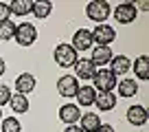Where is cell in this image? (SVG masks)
Returning a JSON list of instances; mask_svg holds the SVG:
<instances>
[{
  "label": "cell",
  "instance_id": "cell-1",
  "mask_svg": "<svg viewBox=\"0 0 149 132\" xmlns=\"http://www.w3.org/2000/svg\"><path fill=\"white\" fill-rule=\"evenodd\" d=\"M53 57H55V64L61 66V68H72L74 64H77V60H79V53L74 51L70 44L61 42L55 46V51H53Z\"/></svg>",
  "mask_w": 149,
  "mask_h": 132
},
{
  "label": "cell",
  "instance_id": "cell-2",
  "mask_svg": "<svg viewBox=\"0 0 149 132\" xmlns=\"http://www.w3.org/2000/svg\"><path fill=\"white\" fill-rule=\"evenodd\" d=\"M110 13H112V7H110L107 0H92V2L86 5V15L97 24H105Z\"/></svg>",
  "mask_w": 149,
  "mask_h": 132
},
{
  "label": "cell",
  "instance_id": "cell-3",
  "mask_svg": "<svg viewBox=\"0 0 149 132\" xmlns=\"http://www.w3.org/2000/svg\"><path fill=\"white\" fill-rule=\"evenodd\" d=\"M13 40L20 44V46H33V44H35V40H37V29H35V24H31V22H20V24H15V35H13Z\"/></svg>",
  "mask_w": 149,
  "mask_h": 132
},
{
  "label": "cell",
  "instance_id": "cell-4",
  "mask_svg": "<svg viewBox=\"0 0 149 132\" xmlns=\"http://www.w3.org/2000/svg\"><path fill=\"white\" fill-rule=\"evenodd\" d=\"M92 81H94L92 88L97 90V93H112L114 86H116V77L110 73V68H99V71L94 73Z\"/></svg>",
  "mask_w": 149,
  "mask_h": 132
},
{
  "label": "cell",
  "instance_id": "cell-5",
  "mask_svg": "<svg viewBox=\"0 0 149 132\" xmlns=\"http://www.w3.org/2000/svg\"><path fill=\"white\" fill-rule=\"evenodd\" d=\"M116 40V31L110 24H97L92 31V42L97 46H110L112 42Z\"/></svg>",
  "mask_w": 149,
  "mask_h": 132
},
{
  "label": "cell",
  "instance_id": "cell-6",
  "mask_svg": "<svg viewBox=\"0 0 149 132\" xmlns=\"http://www.w3.org/2000/svg\"><path fill=\"white\" fill-rule=\"evenodd\" d=\"M92 31L90 29H77L72 35V44L70 46L74 48L77 53H84V51H90L92 48Z\"/></svg>",
  "mask_w": 149,
  "mask_h": 132
},
{
  "label": "cell",
  "instance_id": "cell-7",
  "mask_svg": "<svg viewBox=\"0 0 149 132\" xmlns=\"http://www.w3.org/2000/svg\"><path fill=\"white\" fill-rule=\"evenodd\" d=\"M136 15H138V11H136L134 2H121L114 9V20L121 24H132L136 20Z\"/></svg>",
  "mask_w": 149,
  "mask_h": 132
},
{
  "label": "cell",
  "instance_id": "cell-8",
  "mask_svg": "<svg viewBox=\"0 0 149 132\" xmlns=\"http://www.w3.org/2000/svg\"><path fill=\"white\" fill-rule=\"evenodd\" d=\"M77 90H79V79L74 75H61L57 79V93L61 97H74Z\"/></svg>",
  "mask_w": 149,
  "mask_h": 132
},
{
  "label": "cell",
  "instance_id": "cell-9",
  "mask_svg": "<svg viewBox=\"0 0 149 132\" xmlns=\"http://www.w3.org/2000/svg\"><path fill=\"white\" fill-rule=\"evenodd\" d=\"M130 68H132V60L127 55H114L110 60V73L114 77H118V75H127L130 73Z\"/></svg>",
  "mask_w": 149,
  "mask_h": 132
},
{
  "label": "cell",
  "instance_id": "cell-10",
  "mask_svg": "<svg viewBox=\"0 0 149 132\" xmlns=\"http://www.w3.org/2000/svg\"><path fill=\"white\" fill-rule=\"evenodd\" d=\"M59 119L66 123V126H72L81 119V108L77 104H64L59 108Z\"/></svg>",
  "mask_w": 149,
  "mask_h": 132
},
{
  "label": "cell",
  "instance_id": "cell-11",
  "mask_svg": "<svg viewBox=\"0 0 149 132\" xmlns=\"http://www.w3.org/2000/svg\"><path fill=\"white\" fill-rule=\"evenodd\" d=\"M147 119H149V114H147V108H145V106H130V108H127V121L134 128L145 126Z\"/></svg>",
  "mask_w": 149,
  "mask_h": 132
},
{
  "label": "cell",
  "instance_id": "cell-12",
  "mask_svg": "<svg viewBox=\"0 0 149 132\" xmlns=\"http://www.w3.org/2000/svg\"><path fill=\"white\" fill-rule=\"evenodd\" d=\"M37 86L35 81V75H31V73H20L18 77H15V90H18L20 95H26V93H33Z\"/></svg>",
  "mask_w": 149,
  "mask_h": 132
},
{
  "label": "cell",
  "instance_id": "cell-13",
  "mask_svg": "<svg viewBox=\"0 0 149 132\" xmlns=\"http://www.w3.org/2000/svg\"><path fill=\"white\" fill-rule=\"evenodd\" d=\"M72 68H74V77L77 79H92L94 73H97V66L90 60H77V64Z\"/></svg>",
  "mask_w": 149,
  "mask_h": 132
},
{
  "label": "cell",
  "instance_id": "cell-14",
  "mask_svg": "<svg viewBox=\"0 0 149 132\" xmlns=\"http://www.w3.org/2000/svg\"><path fill=\"white\" fill-rule=\"evenodd\" d=\"M77 106L79 108H88V106H94V99H97V90L92 86H79L77 90Z\"/></svg>",
  "mask_w": 149,
  "mask_h": 132
},
{
  "label": "cell",
  "instance_id": "cell-15",
  "mask_svg": "<svg viewBox=\"0 0 149 132\" xmlns=\"http://www.w3.org/2000/svg\"><path fill=\"white\" fill-rule=\"evenodd\" d=\"M114 57V53H112V48L110 46H94L92 48V57H90V62H92L94 66H105V64H110V60Z\"/></svg>",
  "mask_w": 149,
  "mask_h": 132
},
{
  "label": "cell",
  "instance_id": "cell-16",
  "mask_svg": "<svg viewBox=\"0 0 149 132\" xmlns=\"http://www.w3.org/2000/svg\"><path fill=\"white\" fill-rule=\"evenodd\" d=\"M94 106L99 110H114L116 108V95L114 93H97V99H94Z\"/></svg>",
  "mask_w": 149,
  "mask_h": 132
},
{
  "label": "cell",
  "instance_id": "cell-17",
  "mask_svg": "<svg viewBox=\"0 0 149 132\" xmlns=\"http://www.w3.org/2000/svg\"><path fill=\"white\" fill-rule=\"evenodd\" d=\"M99 126H101V119H99L97 112H86V114H81V126H79V128H81L84 132H97Z\"/></svg>",
  "mask_w": 149,
  "mask_h": 132
},
{
  "label": "cell",
  "instance_id": "cell-18",
  "mask_svg": "<svg viewBox=\"0 0 149 132\" xmlns=\"http://www.w3.org/2000/svg\"><path fill=\"white\" fill-rule=\"evenodd\" d=\"M132 66H134V75L138 77V79H143V81L149 79V62H147V55L136 57Z\"/></svg>",
  "mask_w": 149,
  "mask_h": 132
},
{
  "label": "cell",
  "instance_id": "cell-19",
  "mask_svg": "<svg viewBox=\"0 0 149 132\" xmlns=\"http://www.w3.org/2000/svg\"><path fill=\"white\" fill-rule=\"evenodd\" d=\"M9 11L13 15H18V18H22V15L33 11V0H13L9 5Z\"/></svg>",
  "mask_w": 149,
  "mask_h": 132
},
{
  "label": "cell",
  "instance_id": "cell-20",
  "mask_svg": "<svg viewBox=\"0 0 149 132\" xmlns=\"http://www.w3.org/2000/svg\"><path fill=\"white\" fill-rule=\"evenodd\" d=\"M118 95L121 97H134V95H138V81L130 79V77L121 79L118 81Z\"/></svg>",
  "mask_w": 149,
  "mask_h": 132
},
{
  "label": "cell",
  "instance_id": "cell-21",
  "mask_svg": "<svg viewBox=\"0 0 149 132\" xmlns=\"http://www.w3.org/2000/svg\"><path fill=\"white\" fill-rule=\"evenodd\" d=\"M33 15H35L37 20H44L48 18V15L53 13V2H48V0H37V2H33Z\"/></svg>",
  "mask_w": 149,
  "mask_h": 132
},
{
  "label": "cell",
  "instance_id": "cell-22",
  "mask_svg": "<svg viewBox=\"0 0 149 132\" xmlns=\"http://www.w3.org/2000/svg\"><path fill=\"white\" fill-rule=\"evenodd\" d=\"M9 104H11V110H13V112H18V114L29 112V97H26V95H20V93L11 95Z\"/></svg>",
  "mask_w": 149,
  "mask_h": 132
},
{
  "label": "cell",
  "instance_id": "cell-23",
  "mask_svg": "<svg viewBox=\"0 0 149 132\" xmlns=\"http://www.w3.org/2000/svg\"><path fill=\"white\" fill-rule=\"evenodd\" d=\"M13 35H15V22L7 20V22L0 24V40H2V42H9V40H13Z\"/></svg>",
  "mask_w": 149,
  "mask_h": 132
},
{
  "label": "cell",
  "instance_id": "cell-24",
  "mask_svg": "<svg viewBox=\"0 0 149 132\" xmlns=\"http://www.w3.org/2000/svg\"><path fill=\"white\" fill-rule=\"evenodd\" d=\"M0 132H22V126H20V121L15 117H7V119H2Z\"/></svg>",
  "mask_w": 149,
  "mask_h": 132
},
{
  "label": "cell",
  "instance_id": "cell-25",
  "mask_svg": "<svg viewBox=\"0 0 149 132\" xmlns=\"http://www.w3.org/2000/svg\"><path fill=\"white\" fill-rule=\"evenodd\" d=\"M9 99H11V88L5 86V84H0V108L9 104Z\"/></svg>",
  "mask_w": 149,
  "mask_h": 132
},
{
  "label": "cell",
  "instance_id": "cell-26",
  "mask_svg": "<svg viewBox=\"0 0 149 132\" xmlns=\"http://www.w3.org/2000/svg\"><path fill=\"white\" fill-rule=\"evenodd\" d=\"M11 20V11H9V5L7 2H0V24Z\"/></svg>",
  "mask_w": 149,
  "mask_h": 132
},
{
  "label": "cell",
  "instance_id": "cell-27",
  "mask_svg": "<svg viewBox=\"0 0 149 132\" xmlns=\"http://www.w3.org/2000/svg\"><path fill=\"white\" fill-rule=\"evenodd\" d=\"M136 11H149V2L147 0H140V2H134Z\"/></svg>",
  "mask_w": 149,
  "mask_h": 132
},
{
  "label": "cell",
  "instance_id": "cell-28",
  "mask_svg": "<svg viewBox=\"0 0 149 132\" xmlns=\"http://www.w3.org/2000/svg\"><path fill=\"white\" fill-rule=\"evenodd\" d=\"M97 132H114V128L110 126V123H101V126H99V130Z\"/></svg>",
  "mask_w": 149,
  "mask_h": 132
},
{
  "label": "cell",
  "instance_id": "cell-29",
  "mask_svg": "<svg viewBox=\"0 0 149 132\" xmlns=\"http://www.w3.org/2000/svg\"><path fill=\"white\" fill-rule=\"evenodd\" d=\"M64 132H84L77 123H72V126H68V128H64Z\"/></svg>",
  "mask_w": 149,
  "mask_h": 132
},
{
  "label": "cell",
  "instance_id": "cell-30",
  "mask_svg": "<svg viewBox=\"0 0 149 132\" xmlns=\"http://www.w3.org/2000/svg\"><path fill=\"white\" fill-rule=\"evenodd\" d=\"M5 71H7V64H5V60H2V57H0V77L5 75Z\"/></svg>",
  "mask_w": 149,
  "mask_h": 132
},
{
  "label": "cell",
  "instance_id": "cell-31",
  "mask_svg": "<svg viewBox=\"0 0 149 132\" xmlns=\"http://www.w3.org/2000/svg\"><path fill=\"white\" fill-rule=\"evenodd\" d=\"M0 121H2V110H0Z\"/></svg>",
  "mask_w": 149,
  "mask_h": 132
}]
</instances>
